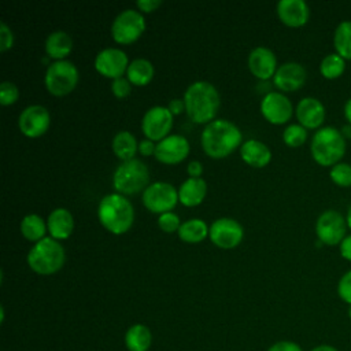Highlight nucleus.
<instances>
[{"mask_svg": "<svg viewBox=\"0 0 351 351\" xmlns=\"http://www.w3.org/2000/svg\"><path fill=\"white\" fill-rule=\"evenodd\" d=\"M149 171L147 165L140 159L121 162L112 174V186L117 193L133 195L144 191L149 184Z\"/></svg>", "mask_w": 351, "mask_h": 351, "instance_id": "6", "label": "nucleus"}, {"mask_svg": "<svg viewBox=\"0 0 351 351\" xmlns=\"http://www.w3.org/2000/svg\"><path fill=\"white\" fill-rule=\"evenodd\" d=\"M296 119L306 129H319L325 121V106L324 103L313 96H306L299 100L295 108Z\"/></svg>", "mask_w": 351, "mask_h": 351, "instance_id": "18", "label": "nucleus"}, {"mask_svg": "<svg viewBox=\"0 0 351 351\" xmlns=\"http://www.w3.org/2000/svg\"><path fill=\"white\" fill-rule=\"evenodd\" d=\"M208 229L210 226H207V223L203 219L191 218L181 223L177 233L182 241L189 244H196L203 241L208 236Z\"/></svg>", "mask_w": 351, "mask_h": 351, "instance_id": "28", "label": "nucleus"}, {"mask_svg": "<svg viewBox=\"0 0 351 351\" xmlns=\"http://www.w3.org/2000/svg\"><path fill=\"white\" fill-rule=\"evenodd\" d=\"M339 250H340V255L346 259V261H350L351 262V233L347 234L343 241L340 243L339 245Z\"/></svg>", "mask_w": 351, "mask_h": 351, "instance_id": "42", "label": "nucleus"}, {"mask_svg": "<svg viewBox=\"0 0 351 351\" xmlns=\"http://www.w3.org/2000/svg\"><path fill=\"white\" fill-rule=\"evenodd\" d=\"M44 49L51 59L64 60L73 49V38L66 30H55L47 36Z\"/></svg>", "mask_w": 351, "mask_h": 351, "instance_id": "24", "label": "nucleus"}, {"mask_svg": "<svg viewBox=\"0 0 351 351\" xmlns=\"http://www.w3.org/2000/svg\"><path fill=\"white\" fill-rule=\"evenodd\" d=\"M343 112H344V118H346L347 123H350V125H351V97H350V99H347V101L344 103Z\"/></svg>", "mask_w": 351, "mask_h": 351, "instance_id": "45", "label": "nucleus"}, {"mask_svg": "<svg viewBox=\"0 0 351 351\" xmlns=\"http://www.w3.org/2000/svg\"><path fill=\"white\" fill-rule=\"evenodd\" d=\"M240 156L247 165L252 167H265L271 160V151L265 143L250 138L241 144Z\"/></svg>", "mask_w": 351, "mask_h": 351, "instance_id": "22", "label": "nucleus"}, {"mask_svg": "<svg viewBox=\"0 0 351 351\" xmlns=\"http://www.w3.org/2000/svg\"><path fill=\"white\" fill-rule=\"evenodd\" d=\"M29 267L41 276H49L59 271L66 261V252L59 240L44 237L34 243L27 252Z\"/></svg>", "mask_w": 351, "mask_h": 351, "instance_id": "5", "label": "nucleus"}, {"mask_svg": "<svg viewBox=\"0 0 351 351\" xmlns=\"http://www.w3.org/2000/svg\"><path fill=\"white\" fill-rule=\"evenodd\" d=\"M277 67V58L267 47H255L248 55V69L259 80L273 77Z\"/></svg>", "mask_w": 351, "mask_h": 351, "instance_id": "19", "label": "nucleus"}, {"mask_svg": "<svg viewBox=\"0 0 351 351\" xmlns=\"http://www.w3.org/2000/svg\"><path fill=\"white\" fill-rule=\"evenodd\" d=\"M152 344V333L144 324H134L125 333V346L128 351H148Z\"/></svg>", "mask_w": 351, "mask_h": 351, "instance_id": "25", "label": "nucleus"}, {"mask_svg": "<svg viewBox=\"0 0 351 351\" xmlns=\"http://www.w3.org/2000/svg\"><path fill=\"white\" fill-rule=\"evenodd\" d=\"M47 228L51 237H53L55 240L67 239L74 230L73 214L64 207H58L52 210L47 218Z\"/></svg>", "mask_w": 351, "mask_h": 351, "instance_id": "21", "label": "nucleus"}, {"mask_svg": "<svg viewBox=\"0 0 351 351\" xmlns=\"http://www.w3.org/2000/svg\"><path fill=\"white\" fill-rule=\"evenodd\" d=\"M160 0H137L136 5L140 12H152L160 7Z\"/></svg>", "mask_w": 351, "mask_h": 351, "instance_id": "40", "label": "nucleus"}, {"mask_svg": "<svg viewBox=\"0 0 351 351\" xmlns=\"http://www.w3.org/2000/svg\"><path fill=\"white\" fill-rule=\"evenodd\" d=\"M189 141L182 134H169L156 143L154 156L165 165H177L189 154Z\"/></svg>", "mask_w": 351, "mask_h": 351, "instance_id": "16", "label": "nucleus"}, {"mask_svg": "<svg viewBox=\"0 0 351 351\" xmlns=\"http://www.w3.org/2000/svg\"><path fill=\"white\" fill-rule=\"evenodd\" d=\"M261 112L270 123L282 125L291 119L293 106L282 92L270 90L261 100Z\"/></svg>", "mask_w": 351, "mask_h": 351, "instance_id": "14", "label": "nucleus"}, {"mask_svg": "<svg viewBox=\"0 0 351 351\" xmlns=\"http://www.w3.org/2000/svg\"><path fill=\"white\" fill-rule=\"evenodd\" d=\"M346 222L348 226V230H351V204L347 208V214H346Z\"/></svg>", "mask_w": 351, "mask_h": 351, "instance_id": "48", "label": "nucleus"}, {"mask_svg": "<svg viewBox=\"0 0 351 351\" xmlns=\"http://www.w3.org/2000/svg\"><path fill=\"white\" fill-rule=\"evenodd\" d=\"M310 351H339V350L330 344H319V346H315L314 348H311Z\"/></svg>", "mask_w": 351, "mask_h": 351, "instance_id": "46", "label": "nucleus"}, {"mask_svg": "<svg viewBox=\"0 0 351 351\" xmlns=\"http://www.w3.org/2000/svg\"><path fill=\"white\" fill-rule=\"evenodd\" d=\"M186 173L189 174V177H193V178H199L203 173V166L199 160H191L186 166Z\"/></svg>", "mask_w": 351, "mask_h": 351, "instance_id": "43", "label": "nucleus"}, {"mask_svg": "<svg viewBox=\"0 0 351 351\" xmlns=\"http://www.w3.org/2000/svg\"><path fill=\"white\" fill-rule=\"evenodd\" d=\"M243 134L233 122L218 118L208 122L200 136L203 151L214 159H222L230 155L237 147H241Z\"/></svg>", "mask_w": 351, "mask_h": 351, "instance_id": "1", "label": "nucleus"}, {"mask_svg": "<svg viewBox=\"0 0 351 351\" xmlns=\"http://www.w3.org/2000/svg\"><path fill=\"white\" fill-rule=\"evenodd\" d=\"M19 97L18 86L11 81H3L0 84V103L3 106L14 104Z\"/></svg>", "mask_w": 351, "mask_h": 351, "instance_id": "35", "label": "nucleus"}, {"mask_svg": "<svg viewBox=\"0 0 351 351\" xmlns=\"http://www.w3.org/2000/svg\"><path fill=\"white\" fill-rule=\"evenodd\" d=\"M111 148L115 156L122 162H125L134 158L136 152L138 151V141L130 132L121 130L115 133V136L112 137Z\"/></svg>", "mask_w": 351, "mask_h": 351, "instance_id": "27", "label": "nucleus"}, {"mask_svg": "<svg viewBox=\"0 0 351 351\" xmlns=\"http://www.w3.org/2000/svg\"><path fill=\"white\" fill-rule=\"evenodd\" d=\"M347 230L346 217L333 208L321 213L315 221L317 239L325 245H340L347 236Z\"/></svg>", "mask_w": 351, "mask_h": 351, "instance_id": "9", "label": "nucleus"}, {"mask_svg": "<svg viewBox=\"0 0 351 351\" xmlns=\"http://www.w3.org/2000/svg\"><path fill=\"white\" fill-rule=\"evenodd\" d=\"M267 351H303L302 347L291 340H281L274 344H271Z\"/></svg>", "mask_w": 351, "mask_h": 351, "instance_id": "39", "label": "nucleus"}, {"mask_svg": "<svg viewBox=\"0 0 351 351\" xmlns=\"http://www.w3.org/2000/svg\"><path fill=\"white\" fill-rule=\"evenodd\" d=\"M155 69L154 64L145 58H136L133 59L126 70V77L132 82V85L144 86L149 84L154 78Z\"/></svg>", "mask_w": 351, "mask_h": 351, "instance_id": "26", "label": "nucleus"}, {"mask_svg": "<svg viewBox=\"0 0 351 351\" xmlns=\"http://www.w3.org/2000/svg\"><path fill=\"white\" fill-rule=\"evenodd\" d=\"M329 177L333 184L341 188L351 186V163L339 162L329 169Z\"/></svg>", "mask_w": 351, "mask_h": 351, "instance_id": "33", "label": "nucleus"}, {"mask_svg": "<svg viewBox=\"0 0 351 351\" xmlns=\"http://www.w3.org/2000/svg\"><path fill=\"white\" fill-rule=\"evenodd\" d=\"M181 221H180V217L173 213V211H167V213H163L159 215L158 218V226L166 232V233H174V232H178L180 226H181Z\"/></svg>", "mask_w": 351, "mask_h": 351, "instance_id": "34", "label": "nucleus"}, {"mask_svg": "<svg viewBox=\"0 0 351 351\" xmlns=\"http://www.w3.org/2000/svg\"><path fill=\"white\" fill-rule=\"evenodd\" d=\"M307 78V71L298 62H285L280 64L273 75V84L280 92H293L300 89Z\"/></svg>", "mask_w": 351, "mask_h": 351, "instance_id": "17", "label": "nucleus"}, {"mask_svg": "<svg viewBox=\"0 0 351 351\" xmlns=\"http://www.w3.org/2000/svg\"><path fill=\"white\" fill-rule=\"evenodd\" d=\"M344 71H346V59H343L336 52L325 55L319 63V73L326 80H336L341 77Z\"/></svg>", "mask_w": 351, "mask_h": 351, "instance_id": "31", "label": "nucleus"}, {"mask_svg": "<svg viewBox=\"0 0 351 351\" xmlns=\"http://www.w3.org/2000/svg\"><path fill=\"white\" fill-rule=\"evenodd\" d=\"M51 123L49 111L41 104H30L18 117V128L26 137L36 138L43 136Z\"/></svg>", "mask_w": 351, "mask_h": 351, "instance_id": "13", "label": "nucleus"}, {"mask_svg": "<svg viewBox=\"0 0 351 351\" xmlns=\"http://www.w3.org/2000/svg\"><path fill=\"white\" fill-rule=\"evenodd\" d=\"M335 52L343 59L351 60V21H341L333 32Z\"/></svg>", "mask_w": 351, "mask_h": 351, "instance_id": "30", "label": "nucleus"}, {"mask_svg": "<svg viewBox=\"0 0 351 351\" xmlns=\"http://www.w3.org/2000/svg\"><path fill=\"white\" fill-rule=\"evenodd\" d=\"M111 92L118 99H125L132 92V82L128 80V77H118L111 81Z\"/></svg>", "mask_w": 351, "mask_h": 351, "instance_id": "37", "label": "nucleus"}, {"mask_svg": "<svg viewBox=\"0 0 351 351\" xmlns=\"http://www.w3.org/2000/svg\"><path fill=\"white\" fill-rule=\"evenodd\" d=\"M182 100L189 119L196 123L206 125L214 121L221 104L219 92L208 81L192 82L185 89Z\"/></svg>", "mask_w": 351, "mask_h": 351, "instance_id": "2", "label": "nucleus"}, {"mask_svg": "<svg viewBox=\"0 0 351 351\" xmlns=\"http://www.w3.org/2000/svg\"><path fill=\"white\" fill-rule=\"evenodd\" d=\"M78 78V69L73 62L67 59L53 60L47 67L44 84L51 95L64 96L69 95L77 86Z\"/></svg>", "mask_w": 351, "mask_h": 351, "instance_id": "7", "label": "nucleus"}, {"mask_svg": "<svg viewBox=\"0 0 351 351\" xmlns=\"http://www.w3.org/2000/svg\"><path fill=\"white\" fill-rule=\"evenodd\" d=\"M177 191L178 202H181L186 207H193L204 200L207 193V182L202 177H189L180 185Z\"/></svg>", "mask_w": 351, "mask_h": 351, "instance_id": "23", "label": "nucleus"}, {"mask_svg": "<svg viewBox=\"0 0 351 351\" xmlns=\"http://www.w3.org/2000/svg\"><path fill=\"white\" fill-rule=\"evenodd\" d=\"M14 45V33L5 22H0V51L5 52Z\"/></svg>", "mask_w": 351, "mask_h": 351, "instance_id": "38", "label": "nucleus"}, {"mask_svg": "<svg viewBox=\"0 0 351 351\" xmlns=\"http://www.w3.org/2000/svg\"><path fill=\"white\" fill-rule=\"evenodd\" d=\"M145 30V19L143 12L133 8L121 11L111 23V36L118 44L134 43Z\"/></svg>", "mask_w": 351, "mask_h": 351, "instance_id": "8", "label": "nucleus"}, {"mask_svg": "<svg viewBox=\"0 0 351 351\" xmlns=\"http://www.w3.org/2000/svg\"><path fill=\"white\" fill-rule=\"evenodd\" d=\"M155 148H156V144L152 140H149V138H144V140L138 141V152L143 156L154 155L155 154Z\"/></svg>", "mask_w": 351, "mask_h": 351, "instance_id": "41", "label": "nucleus"}, {"mask_svg": "<svg viewBox=\"0 0 351 351\" xmlns=\"http://www.w3.org/2000/svg\"><path fill=\"white\" fill-rule=\"evenodd\" d=\"M97 218L103 228L112 234L126 233L134 221V208L128 197L121 193L103 196L97 206Z\"/></svg>", "mask_w": 351, "mask_h": 351, "instance_id": "3", "label": "nucleus"}, {"mask_svg": "<svg viewBox=\"0 0 351 351\" xmlns=\"http://www.w3.org/2000/svg\"><path fill=\"white\" fill-rule=\"evenodd\" d=\"M22 236L29 241H40L45 237V232L48 230L47 222L38 214H27L22 218L19 225Z\"/></svg>", "mask_w": 351, "mask_h": 351, "instance_id": "29", "label": "nucleus"}, {"mask_svg": "<svg viewBox=\"0 0 351 351\" xmlns=\"http://www.w3.org/2000/svg\"><path fill=\"white\" fill-rule=\"evenodd\" d=\"M282 140L288 147H300L307 140V129L303 128L300 123H291L284 129Z\"/></svg>", "mask_w": 351, "mask_h": 351, "instance_id": "32", "label": "nucleus"}, {"mask_svg": "<svg viewBox=\"0 0 351 351\" xmlns=\"http://www.w3.org/2000/svg\"><path fill=\"white\" fill-rule=\"evenodd\" d=\"M141 199L148 211L160 215L174 208L178 202V191L170 182L156 181L143 191Z\"/></svg>", "mask_w": 351, "mask_h": 351, "instance_id": "10", "label": "nucleus"}, {"mask_svg": "<svg viewBox=\"0 0 351 351\" xmlns=\"http://www.w3.org/2000/svg\"><path fill=\"white\" fill-rule=\"evenodd\" d=\"M167 108L170 110V112H171L173 115H178V114H181L182 111H185V103H184L182 99H173V100L169 101Z\"/></svg>", "mask_w": 351, "mask_h": 351, "instance_id": "44", "label": "nucleus"}, {"mask_svg": "<svg viewBox=\"0 0 351 351\" xmlns=\"http://www.w3.org/2000/svg\"><path fill=\"white\" fill-rule=\"evenodd\" d=\"M340 129L335 126L319 128L311 138L310 152L313 159L324 167H332L341 162L346 154L347 143Z\"/></svg>", "mask_w": 351, "mask_h": 351, "instance_id": "4", "label": "nucleus"}, {"mask_svg": "<svg viewBox=\"0 0 351 351\" xmlns=\"http://www.w3.org/2000/svg\"><path fill=\"white\" fill-rule=\"evenodd\" d=\"M336 291L339 298L350 306L351 304V269L341 274V277L337 281Z\"/></svg>", "mask_w": 351, "mask_h": 351, "instance_id": "36", "label": "nucleus"}, {"mask_svg": "<svg viewBox=\"0 0 351 351\" xmlns=\"http://www.w3.org/2000/svg\"><path fill=\"white\" fill-rule=\"evenodd\" d=\"M340 132L343 133V136L346 137V140H347V138L351 140V125H350V123L344 125V126L340 129Z\"/></svg>", "mask_w": 351, "mask_h": 351, "instance_id": "47", "label": "nucleus"}, {"mask_svg": "<svg viewBox=\"0 0 351 351\" xmlns=\"http://www.w3.org/2000/svg\"><path fill=\"white\" fill-rule=\"evenodd\" d=\"M173 114L165 106L149 107L141 119V130L147 138L160 141L169 136L173 128Z\"/></svg>", "mask_w": 351, "mask_h": 351, "instance_id": "11", "label": "nucleus"}, {"mask_svg": "<svg viewBox=\"0 0 351 351\" xmlns=\"http://www.w3.org/2000/svg\"><path fill=\"white\" fill-rule=\"evenodd\" d=\"M208 237L217 247L229 250L237 247L241 243L244 237V229L239 221L222 217L210 225Z\"/></svg>", "mask_w": 351, "mask_h": 351, "instance_id": "12", "label": "nucleus"}, {"mask_svg": "<svg viewBox=\"0 0 351 351\" xmlns=\"http://www.w3.org/2000/svg\"><path fill=\"white\" fill-rule=\"evenodd\" d=\"M347 314H348V318L351 319V304L348 306V310H347Z\"/></svg>", "mask_w": 351, "mask_h": 351, "instance_id": "49", "label": "nucleus"}, {"mask_svg": "<svg viewBox=\"0 0 351 351\" xmlns=\"http://www.w3.org/2000/svg\"><path fill=\"white\" fill-rule=\"evenodd\" d=\"M128 55L115 47H107L97 52L95 58V69L97 73L107 78H118L126 73L129 66Z\"/></svg>", "mask_w": 351, "mask_h": 351, "instance_id": "15", "label": "nucleus"}, {"mask_svg": "<svg viewBox=\"0 0 351 351\" xmlns=\"http://www.w3.org/2000/svg\"><path fill=\"white\" fill-rule=\"evenodd\" d=\"M276 10L280 21L289 27L304 26L310 18V7L304 0H280Z\"/></svg>", "mask_w": 351, "mask_h": 351, "instance_id": "20", "label": "nucleus"}]
</instances>
